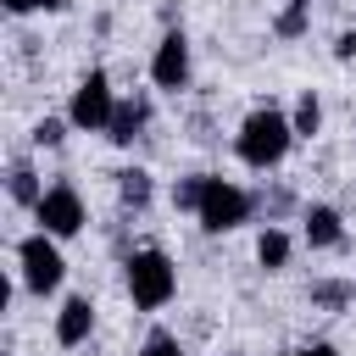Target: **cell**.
<instances>
[{
  "mask_svg": "<svg viewBox=\"0 0 356 356\" xmlns=\"http://www.w3.org/2000/svg\"><path fill=\"white\" fill-rule=\"evenodd\" d=\"M289 145H295V122H289L278 106H256V111L239 122V139H234L239 161H245V167H256V172L278 167V161L289 156Z\"/></svg>",
  "mask_w": 356,
  "mask_h": 356,
  "instance_id": "cell-1",
  "label": "cell"
},
{
  "mask_svg": "<svg viewBox=\"0 0 356 356\" xmlns=\"http://www.w3.org/2000/svg\"><path fill=\"white\" fill-rule=\"evenodd\" d=\"M6 195L17 200V206H39V195H44V184H39V172L28 167V161H11V178H6Z\"/></svg>",
  "mask_w": 356,
  "mask_h": 356,
  "instance_id": "cell-12",
  "label": "cell"
},
{
  "mask_svg": "<svg viewBox=\"0 0 356 356\" xmlns=\"http://www.w3.org/2000/svg\"><path fill=\"white\" fill-rule=\"evenodd\" d=\"M0 6H6L11 17H22V11H39V0H0Z\"/></svg>",
  "mask_w": 356,
  "mask_h": 356,
  "instance_id": "cell-21",
  "label": "cell"
},
{
  "mask_svg": "<svg viewBox=\"0 0 356 356\" xmlns=\"http://www.w3.org/2000/svg\"><path fill=\"white\" fill-rule=\"evenodd\" d=\"M295 356H339V350H334V345H323V339H317V345H306V350H295Z\"/></svg>",
  "mask_w": 356,
  "mask_h": 356,
  "instance_id": "cell-22",
  "label": "cell"
},
{
  "mask_svg": "<svg viewBox=\"0 0 356 356\" xmlns=\"http://www.w3.org/2000/svg\"><path fill=\"white\" fill-rule=\"evenodd\" d=\"M273 33H278V39H300V33H306V6L289 0V6L273 17Z\"/></svg>",
  "mask_w": 356,
  "mask_h": 356,
  "instance_id": "cell-17",
  "label": "cell"
},
{
  "mask_svg": "<svg viewBox=\"0 0 356 356\" xmlns=\"http://www.w3.org/2000/svg\"><path fill=\"white\" fill-rule=\"evenodd\" d=\"M295 6H312V0H295Z\"/></svg>",
  "mask_w": 356,
  "mask_h": 356,
  "instance_id": "cell-24",
  "label": "cell"
},
{
  "mask_svg": "<svg viewBox=\"0 0 356 356\" xmlns=\"http://www.w3.org/2000/svg\"><path fill=\"white\" fill-rule=\"evenodd\" d=\"M61 139H67V122H61V117H39V122H33V145H39V150H56Z\"/></svg>",
  "mask_w": 356,
  "mask_h": 356,
  "instance_id": "cell-19",
  "label": "cell"
},
{
  "mask_svg": "<svg viewBox=\"0 0 356 356\" xmlns=\"http://www.w3.org/2000/svg\"><path fill=\"white\" fill-rule=\"evenodd\" d=\"M150 83L156 89H184L189 83V39H184V28L161 33V44L150 56Z\"/></svg>",
  "mask_w": 356,
  "mask_h": 356,
  "instance_id": "cell-7",
  "label": "cell"
},
{
  "mask_svg": "<svg viewBox=\"0 0 356 356\" xmlns=\"http://www.w3.org/2000/svg\"><path fill=\"white\" fill-rule=\"evenodd\" d=\"M117 195H122V206H128V211H145V206H150V195H156V184H150V172H145V167H122V172H117Z\"/></svg>",
  "mask_w": 356,
  "mask_h": 356,
  "instance_id": "cell-11",
  "label": "cell"
},
{
  "mask_svg": "<svg viewBox=\"0 0 356 356\" xmlns=\"http://www.w3.org/2000/svg\"><path fill=\"white\" fill-rule=\"evenodd\" d=\"M111 111H117V95H111V78L106 72H89L72 89V100H67V122L83 128V134H106L111 128Z\"/></svg>",
  "mask_w": 356,
  "mask_h": 356,
  "instance_id": "cell-5",
  "label": "cell"
},
{
  "mask_svg": "<svg viewBox=\"0 0 356 356\" xmlns=\"http://www.w3.org/2000/svg\"><path fill=\"white\" fill-rule=\"evenodd\" d=\"M250 195L239 189V184H228V178H206V200H200V228L206 234H234L239 222H250Z\"/></svg>",
  "mask_w": 356,
  "mask_h": 356,
  "instance_id": "cell-4",
  "label": "cell"
},
{
  "mask_svg": "<svg viewBox=\"0 0 356 356\" xmlns=\"http://www.w3.org/2000/svg\"><path fill=\"white\" fill-rule=\"evenodd\" d=\"M145 122H150V100H145V95H134V100H117L106 139H111V145H134V139L145 134Z\"/></svg>",
  "mask_w": 356,
  "mask_h": 356,
  "instance_id": "cell-10",
  "label": "cell"
},
{
  "mask_svg": "<svg viewBox=\"0 0 356 356\" xmlns=\"http://www.w3.org/2000/svg\"><path fill=\"white\" fill-rule=\"evenodd\" d=\"M256 261H261L267 273H278V267L289 261V234H284L278 222H267V228H261V239H256Z\"/></svg>",
  "mask_w": 356,
  "mask_h": 356,
  "instance_id": "cell-13",
  "label": "cell"
},
{
  "mask_svg": "<svg viewBox=\"0 0 356 356\" xmlns=\"http://www.w3.org/2000/svg\"><path fill=\"white\" fill-rule=\"evenodd\" d=\"M289 122H295V139H312L317 128H323V100L306 89L300 100H295V111H289Z\"/></svg>",
  "mask_w": 356,
  "mask_h": 356,
  "instance_id": "cell-14",
  "label": "cell"
},
{
  "mask_svg": "<svg viewBox=\"0 0 356 356\" xmlns=\"http://www.w3.org/2000/svg\"><path fill=\"white\" fill-rule=\"evenodd\" d=\"M17 261H22V284H28L33 295H56L61 278H67V261H61V250H56V234H44V228L17 245Z\"/></svg>",
  "mask_w": 356,
  "mask_h": 356,
  "instance_id": "cell-3",
  "label": "cell"
},
{
  "mask_svg": "<svg viewBox=\"0 0 356 356\" xmlns=\"http://www.w3.org/2000/svg\"><path fill=\"white\" fill-rule=\"evenodd\" d=\"M300 234H306L312 250H334V245L345 239V222H339L334 206H306V211H300Z\"/></svg>",
  "mask_w": 356,
  "mask_h": 356,
  "instance_id": "cell-9",
  "label": "cell"
},
{
  "mask_svg": "<svg viewBox=\"0 0 356 356\" xmlns=\"http://www.w3.org/2000/svg\"><path fill=\"white\" fill-rule=\"evenodd\" d=\"M139 356H184V345H178V334L150 328V334H145V345H139Z\"/></svg>",
  "mask_w": 356,
  "mask_h": 356,
  "instance_id": "cell-18",
  "label": "cell"
},
{
  "mask_svg": "<svg viewBox=\"0 0 356 356\" xmlns=\"http://www.w3.org/2000/svg\"><path fill=\"white\" fill-rule=\"evenodd\" d=\"M350 284H339V278H317L312 284V306H328V312H339V306H350Z\"/></svg>",
  "mask_w": 356,
  "mask_h": 356,
  "instance_id": "cell-16",
  "label": "cell"
},
{
  "mask_svg": "<svg viewBox=\"0 0 356 356\" xmlns=\"http://www.w3.org/2000/svg\"><path fill=\"white\" fill-rule=\"evenodd\" d=\"M95 334V300L89 295H67L61 300V312H56V345H83Z\"/></svg>",
  "mask_w": 356,
  "mask_h": 356,
  "instance_id": "cell-8",
  "label": "cell"
},
{
  "mask_svg": "<svg viewBox=\"0 0 356 356\" xmlns=\"http://www.w3.org/2000/svg\"><path fill=\"white\" fill-rule=\"evenodd\" d=\"M334 61H356V33H350V28L334 39Z\"/></svg>",
  "mask_w": 356,
  "mask_h": 356,
  "instance_id": "cell-20",
  "label": "cell"
},
{
  "mask_svg": "<svg viewBox=\"0 0 356 356\" xmlns=\"http://www.w3.org/2000/svg\"><path fill=\"white\" fill-rule=\"evenodd\" d=\"M33 222H39L44 234H56V239L83 234V200H78V189H72V184H50V189L39 195V206H33Z\"/></svg>",
  "mask_w": 356,
  "mask_h": 356,
  "instance_id": "cell-6",
  "label": "cell"
},
{
  "mask_svg": "<svg viewBox=\"0 0 356 356\" xmlns=\"http://www.w3.org/2000/svg\"><path fill=\"white\" fill-rule=\"evenodd\" d=\"M122 284H128V300H134L139 312H156V306H167V300L178 295V267H172L167 250L145 245V250H134V256L122 261Z\"/></svg>",
  "mask_w": 356,
  "mask_h": 356,
  "instance_id": "cell-2",
  "label": "cell"
},
{
  "mask_svg": "<svg viewBox=\"0 0 356 356\" xmlns=\"http://www.w3.org/2000/svg\"><path fill=\"white\" fill-rule=\"evenodd\" d=\"M206 178H211V172H189V178H178V184H172V206H178V211H200V200H206Z\"/></svg>",
  "mask_w": 356,
  "mask_h": 356,
  "instance_id": "cell-15",
  "label": "cell"
},
{
  "mask_svg": "<svg viewBox=\"0 0 356 356\" xmlns=\"http://www.w3.org/2000/svg\"><path fill=\"white\" fill-rule=\"evenodd\" d=\"M72 0H39V11H67Z\"/></svg>",
  "mask_w": 356,
  "mask_h": 356,
  "instance_id": "cell-23",
  "label": "cell"
}]
</instances>
